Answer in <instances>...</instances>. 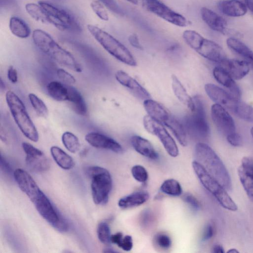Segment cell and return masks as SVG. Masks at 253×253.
Segmentation results:
<instances>
[{"mask_svg": "<svg viewBox=\"0 0 253 253\" xmlns=\"http://www.w3.org/2000/svg\"><path fill=\"white\" fill-rule=\"evenodd\" d=\"M5 99L11 115L20 130L26 138L37 142L39 138L38 131L21 99L11 90L6 92Z\"/></svg>", "mask_w": 253, "mask_h": 253, "instance_id": "cell-3", "label": "cell"}, {"mask_svg": "<svg viewBox=\"0 0 253 253\" xmlns=\"http://www.w3.org/2000/svg\"><path fill=\"white\" fill-rule=\"evenodd\" d=\"M160 190L163 193L172 196H179L182 193L179 182L171 178L165 180L161 185Z\"/></svg>", "mask_w": 253, "mask_h": 253, "instance_id": "cell-35", "label": "cell"}, {"mask_svg": "<svg viewBox=\"0 0 253 253\" xmlns=\"http://www.w3.org/2000/svg\"><path fill=\"white\" fill-rule=\"evenodd\" d=\"M195 161L200 163L227 191L232 189V181L225 165L214 150L204 142L194 149Z\"/></svg>", "mask_w": 253, "mask_h": 253, "instance_id": "cell-2", "label": "cell"}, {"mask_svg": "<svg viewBox=\"0 0 253 253\" xmlns=\"http://www.w3.org/2000/svg\"><path fill=\"white\" fill-rule=\"evenodd\" d=\"M250 132H251L252 136L253 137V126L251 128Z\"/></svg>", "mask_w": 253, "mask_h": 253, "instance_id": "cell-58", "label": "cell"}, {"mask_svg": "<svg viewBox=\"0 0 253 253\" xmlns=\"http://www.w3.org/2000/svg\"><path fill=\"white\" fill-rule=\"evenodd\" d=\"M215 232V228L213 223H209L205 226L203 235L202 240L204 241L211 239L213 236Z\"/></svg>", "mask_w": 253, "mask_h": 253, "instance_id": "cell-48", "label": "cell"}, {"mask_svg": "<svg viewBox=\"0 0 253 253\" xmlns=\"http://www.w3.org/2000/svg\"><path fill=\"white\" fill-rule=\"evenodd\" d=\"M110 10L120 15H123L124 12L115 0H98Z\"/></svg>", "mask_w": 253, "mask_h": 253, "instance_id": "cell-45", "label": "cell"}, {"mask_svg": "<svg viewBox=\"0 0 253 253\" xmlns=\"http://www.w3.org/2000/svg\"><path fill=\"white\" fill-rule=\"evenodd\" d=\"M38 3L42 8L45 23L63 31L78 33L82 27L75 16L66 9L48 1L40 0Z\"/></svg>", "mask_w": 253, "mask_h": 253, "instance_id": "cell-6", "label": "cell"}, {"mask_svg": "<svg viewBox=\"0 0 253 253\" xmlns=\"http://www.w3.org/2000/svg\"><path fill=\"white\" fill-rule=\"evenodd\" d=\"M212 252L214 253H224L225 252L221 245L216 244L213 246Z\"/></svg>", "mask_w": 253, "mask_h": 253, "instance_id": "cell-54", "label": "cell"}, {"mask_svg": "<svg viewBox=\"0 0 253 253\" xmlns=\"http://www.w3.org/2000/svg\"><path fill=\"white\" fill-rule=\"evenodd\" d=\"M91 178V191L93 201L96 205H104L108 201L112 187V179L109 171L99 166H91L86 169Z\"/></svg>", "mask_w": 253, "mask_h": 253, "instance_id": "cell-8", "label": "cell"}, {"mask_svg": "<svg viewBox=\"0 0 253 253\" xmlns=\"http://www.w3.org/2000/svg\"></svg>", "mask_w": 253, "mask_h": 253, "instance_id": "cell-59", "label": "cell"}, {"mask_svg": "<svg viewBox=\"0 0 253 253\" xmlns=\"http://www.w3.org/2000/svg\"><path fill=\"white\" fill-rule=\"evenodd\" d=\"M231 112L242 120L253 123V107L251 105L239 100Z\"/></svg>", "mask_w": 253, "mask_h": 253, "instance_id": "cell-33", "label": "cell"}, {"mask_svg": "<svg viewBox=\"0 0 253 253\" xmlns=\"http://www.w3.org/2000/svg\"><path fill=\"white\" fill-rule=\"evenodd\" d=\"M142 6L148 11L174 25L184 27L190 22L182 15L173 10L160 0H142Z\"/></svg>", "mask_w": 253, "mask_h": 253, "instance_id": "cell-12", "label": "cell"}, {"mask_svg": "<svg viewBox=\"0 0 253 253\" xmlns=\"http://www.w3.org/2000/svg\"><path fill=\"white\" fill-rule=\"evenodd\" d=\"M131 143L134 149L140 155L152 160L158 158V153L148 140L138 135H134L131 138Z\"/></svg>", "mask_w": 253, "mask_h": 253, "instance_id": "cell-24", "label": "cell"}, {"mask_svg": "<svg viewBox=\"0 0 253 253\" xmlns=\"http://www.w3.org/2000/svg\"><path fill=\"white\" fill-rule=\"evenodd\" d=\"M126 0L133 4H137L138 3V0Z\"/></svg>", "mask_w": 253, "mask_h": 253, "instance_id": "cell-57", "label": "cell"}, {"mask_svg": "<svg viewBox=\"0 0 253 253\" xmlns=\"http://www.w3.org/2000/svg\"><path fill=\"white\" fill-rule=\"evenodd\" d=\"M1 7H12L15 5V0H0Z\"/></svg>", "mask_w": 253, "mask_h": 253, "instance_id": "cell-53", "label": "cell"}, {"mask_svg": "<svg viewBox=\"0 0 253 253\" xmlns=\"http://www.w3.org/2000/svg\"><path fill=\"white\" fill-rule=\"evenodd\" d=\"M211 116L218 130L226 136L236 131L233 119L222 105L215 103L211 107Z\"/></svg>", "mask_w": 253, "mask_h": 253, "instance_id": "cell-14", "label": "cell"}, {"mask_svg": "<svg viewBox=\"0 0 253 253\" xmlns=\"http://www.w3.org/2000/svg\"><path fill=\"white\" fill-rule=\"evenodd\" d=\"M194 171L203 186L211 193L224 208L236 211L238 207L227 190L198 162H192Z\"/></svg>", "mask_w": 253, "mask_h": 253, "instance_id": "cell-7", "label": "cell"}, {"mask_svg": "<svg viewBox=\"0 0 253 253\" xmlns=\"http://www.w3.org/2000/svg\"><path fill=\"white\" fill-rule=\"evenodd\" d=\"M9 28L14 36L21 39L27 38L31 34L28 24L23 19L16 16L10 18Z\"/></svg>", "mask_w": 253, "mask_h": 253, "instance_id": "cell-29", "label": "cell"}, {"mask_svg": "<svg viewBox=\"0 0 253 253\" xmlns=\"http://www.w3.org/2000/svg\"><path fill=\"white\" fill-rule=\"evenodd\" d=\"M213 75L216 81L224 86L236 98L240 100L241 91L234 79L220 66L213 70Z\"/></svg>", "mask_w": 253, "mask_h": 253, "instance_id": "cell-20", "label": "cell"}, {"mask_svg": "<svg viewBox=\"0 0 253 253\" xmlns=\"http://www.w3.org/2000/svg\"><path fill=\"white\" fill-rule=\"evenodd\" d=\"M50 153L55 162L62 169L69 170L75 166L73 158L59 147L52 146Z\"/></svg>", "mask_w": 253, "mask_h": 253, "instance_id": "cell-30", "label": "cell"}, {"mask_svg": "<svg viewBox=\"0 0 253 253\" xmlns=\"http://www.w3.org/2000/svg\"><path fill=\"white\" fill-rule=\"evenodd\" d=\"M218 9L230 17H240L247 12V6L239 0H221L217 3Z\"/></svg>", "mask_w": 253, "mask_h": 253, "instance_id": "cell-23", "label": "cell"}, {"mask_svg": "<svg viewBox=\"0 0 253 253\" xmlns=\"http://www.w3.org/2000/svg\"><path fill=\"white\" fill-rule=\"evenodd\" d=\"M143 106L149 116L163 125H165L172 116L163 105L151 98L144 100Z\"/></svg>", "mask_w": 253, "mask_h": 253, "instance_id": "cell-22", "label": "cell"}, {"mask_svg": "<svg viewBox=\"0 0 253 253\" xmlns=\"http://www.w3.org/2000/svg\"><path fill=\"white\" fill-rule=\"evenodd\" d=\"M165 126L170 130L182 146H185L187 145V133L183 124L172 116Z\"/></svg>", "mask_w": 253, "mask_h": 253, "instance_id": "cell-31", "label": "cell"}, {"mask_svg": "<svg viewBox=\"0 0 253 253\" xmlns=\"http://www.w3.org/2000/svg\"><path fill=\"white\" fill-rule=\"evenodd\" d=\"M182 37L191 48L209 60L219 63L226 58L222 47L216 42L205 38L194 30H185Z\"/></svg>", "mask_w": 253, "mask_h": 253, "instance_id": "cell-5", "label": "cell"}, {"mask_svg": "<svg viewBox=\"0 0 253 253\" xmlns=\"http://www.w3.org/2000/svg\"><path fill=\"white\" fill-rule=\"evenodd\" d=\"M22 146L26 154V163L29 169L37 172H43L49 169V160L41 150L27 142H23Z\"/></svg>", "mask_w": 253, "mask_h": 253, "instance_id": "cell-13", "label": "cell"}, {"mask_svg": "<svg viewBox=\"0 0 253 253\" xmlns=\"http://www.w3.org/2000/svg\"><path fill=\"white\" fill-rule=\"evenodd\" d=\"M117 81L130 91L137 98L145 100L150 98V95L137 81L126 72L119 70L115 74Z\"/></svg>", "mask_w": 253, "mask_h": 253, "instance_id": "cell-18", "label": "cell"}, {"mask_svg": "<svg viewBox=\"0 0 253 253\" xmlns=\"http://www.w3.org/2000/svg\"><path fill=\"white\" fill-rule=\"evenodd\" d=\"M156 245L163 249H168L171 245V240L170 237L165 233H158L154 237Z\"/></svg>", "mask_w": 253, "mask_h": 253, "instance_id": "cell-43", "label": "cell"}, {"mask_svg": "<svg viewBox=\"0 0 253 253\" xmlns=\"http://www.w3.org/2000/svg\"><path fill=\"white\" fill-rule=\"evenodd\" d=\"M219 66L236 80L243 79L250 71V64L246 60L226 58L219 63Z\"/></svg>", "mask_w": 253, "mask_h": 253, "instance_id": "cell-19", "label": "cell"}, {"mask_svg": "<svg viewBox=\"0 0 253 253\" xmlns=\"http://www.w3.org/2000/svg\"><path fill=\"white\" fill-rule=\"evenodd\" d=\"M131 172L133 178L139 182H145L148 179V172L145 168L141 165L134 166L131 168Z\"/></svg>", "mask_w": 253, "mask_h": 253, "instance_id": "cell-42", "label": "cell"}, {"mask_svg": "<svg viewBox=\"0 0 253 253\" xmlns=\"http://www.w3.org/2000/svg\"><path fill=\"white\" fill-rule=\"evenodd\" d=\"M143 124L144 128L148 132L159 138L169 155L172 157H176L178 155L179 150L176 142L164 125L148 115L143 117Z\"/></svg>", "mask_w": 253, "mask_h": 253, "instance_id": "cell-11", "label": "cell"}, {"mask_svg": "<svg viewBox=\"0 0 253 253\" xmlns=\"http://www.w3.org/2000/svg\"><path fill=\"white\" fill-rule=\"evenodd\" d=\"M183 201L187 203L192 209L198 211L200 209V204L199 201L192 194H184L182 197Z\"/></svg>", "mask_w": 253, "mask_h": 253, "instance_id": "cell-46", "label": "cell"}, {"mask_svg": "<svg viewBox=\"0 0 253 253\" xmlns=\"http://www.w3.org/2000/svg\"><path fill=\"white\" fill-rule=\"evenodd\" d=\"M242 167L253 176V158L244 157L242 160Z\"/></svg>", "mask_w": 253, "mask_h": 253, "instance_id": "cell-49", "label": "cell"}, {"mask_svg": "<svg viewBox=\"0 0 253 253\" xmlns=\"http://www.w3.org/2000/svg\"><path fill=\"white\" fill-rule=\"evenodd\" d=\"M62 141L65 147L71 153H75L80 148L78 138L70 131H66L63 133Z\"/></svg>", "mask_w": 253, "mask_h": 253, "instance_id": "cell-36", "label": "cell"}, {"mask_svg": "<svg viewBox=\"0 0 253 253\" xmlns=\"http://www.w3.org/2000/svg\"><path fill=\"white\" fill-rule=\"evenodd\" d=\"M152 219L151 212L148 210H146L141 215V225L144 227H147L152 223Z\"/></svg>", "mask_w": 253, "mask_h": 253, "instance_id": "cell-50", "label": "cell"}, {"mask_svg": "<svg viewBox=\"0 0 253 253\" xmlns=\"http://www.w3.org/2000/svg\"><path fill=\"white\" fill-rule=\"evenodd\" d=\"M114 243L126 252L130 251L133 247L132 238L129 235L123 236V234H122L118 236L115 239Z\"/></svg>", "mask_w": 253, "mask_h": 253, "instance_id": "cell-41", "label": "cell"}, {"mask_svg": "<svg viewBox=\"0 0 253 253\" xmlns=\"http://www.w3.org/2000/svg\"><path fill=\"white\" fill-rule=\"evenodd\" d=\"M227 253H239V251L236 249H230L227 251Z\"/></svg>", "mask_w": 253, "mask_h": 253, "instance_id": "cell-56", "label": "cell"}, {"mask_svg": "<svg viewBox=\"0 0 253 253\" xmlns=\"http://www.w3.org/2000/svg\"><path fill=\"white\" fill-rule=\"evenodd\" d=\"M226 139L229 143L235 147L240 146L243 143L241 135L236 131L226 136Z\"/></svg>", "mask_w": 253, "mask_h": 253, "instance_id": "cell-47", "label": "cell"}, {"mask_svg": "<svg viewBox=\"0 0 253 253\" xmlns=\"http://www.w3.org/2000/svg\"><path fill=\"white\" fill-rule=\"evenodd\" d=\"M238 173L241 184L251 201L253 202V176L242 166L238 169Z\"/></svg>", "mask_w": 253, "mask_h": 253, "instance_id": "cell-34", "label": "cell"}, {"mask_svg": "<svg viewBox=\"0 0 253 253\" xmlns=\"http://www.w3.org/2000/svg\"><path fill=\"white\" fill-rule=\"evenodd\" d=\"M90 6L97 16L101 20L107 21L109 20V15L104 5L98 0H94L90 3Z\"/></svg>", "mask_w": 253, "mask_h": 253, "instance_id": "cell-40", "label": "cell"}, {"mask_svg": "<svg viewBox=\"0 0 253 253\" xmlns=\"http://www.w3.org/2000/svg\"><path fill=\"white\" fill-rule=\"evenodd\" d=\"M67 85V84H66ZM68 101L72 109L77 114L85 116L87 112L86 103L81 93L71 85H67Z\"/></svg>", "mask_w": 253, "mask_h": 253, "instance_id": "cell-25", "label": "cell"}, {"mask_svg": "<svg viewBox=\"0 0 253 253\" xmlns=\"http://www.w3.org/2000/svg\"><path fill=\"white\" fill-rule=\"evenodd\" d=\"M57 76L59 80L67 85L73 84L76 81L72 75L61 68H59L57 70Z\"/></svg>", "mask_w": 253, "mask_h": 253, "instance_id": "cell-44", "label": "cell"}, {"mask_svg": "<svg viewBox=\"0 0 253 253\" xmlns=\"http://www.w3.org/2000/svg\"><path fill=\"white\" fill-rule=\"evenodd\" d=\"M98 239L103 244L108 245L111 243V233L108 224L104 221L100 222L97 228Z\"/></svg>", "mask_w": 253, "mask_h": 253, "instance_id": "cell-39", "label": "cell"}, {"mask_svg": "<svg viewBox=\"0 0 253 253\" xmlns=\"http://www.w3.org/2000/svg\"><path fill=\"white\" fill-rule=\"evenodd\" d=\"M28 97L30 102L36 112L37 114L43 118H45L48 115V109L44 102L34 93L29 94Z\"/></svg>", "mask_w": 253, "mask_h": 253, "instance_id": "cell-37", "label": "cell"}, {"mask_svg": "<svg viewBox=\"0 0 253 253\" xmlns=\"http://www.w3.org/2000/svg\"><path fill=\"white\" fill-rule=\"evenodd\" d=\"M27 13L34 20L45 23L44 13L42 8L38 3H27L25 5Z\"/></svg>", "mask_w": 253, "mask_h": 253, "instance_id": "cell-38", "label": "cell"}, {"mask_svg": "<svg viewBox=\"0 0 253 253\" xmlns=\"http://www.w3.org/2000/svg\"><path fill=\"white\" fill-rule=\"evenodd\" d=\"M33 203L41 216L55 229L60 232L68 230L67 222L42 191Z\"/></svg>", "mask_w": 253, "mask_h": 253, "instance_id": "cell-10", "label": "cell"}, {"mask_svg": "<svg viewBox=\"0 0 253 253\" xmlns=\"http://www.w3.org/2000/svg\"><path fill=\"white\" fill-rule=\"evenodd\" d=\"M32 36L35 45L42 53L73 71H82L81 65L74 56L60 45L48 33L37 29L33 31Z\"/></svg>", "mask_w": 253, "mask_h": 253, "instance_id": "cell-1", "label": "cell"}, {"mask_svg": "<svg viewBox=\"0 0 253 253\" xmlns=\"http://www.w3.org/2000/svg\"><path fill=\"white\" fill-rule=\"evenodd\" d=\"M201 15L204 22L212 30L225 34L227 23L221 16L207 7L201 9Z\"/></svg>", "mask_w": 253, "mask_h": 253, "instance_id": "cell-21", "label": "cell"}, {"mask_svg": "<svg viewBox=\"0 0 253 253\" xmlns=\"http://www.w3.org/2000/svg\"><path fill=\"white\" fill-rule=\"evenodd\" d=\"M13 175L19 188L33 203L42 191L36 181L27 171L22 169H16Z\"/></svg>", "mask_w": 253, "mask_h": 253, "instance_id": "cell-15", "label": "cell"}, {"mask_svg": "<svg viewBox=\"0 0 253 253\" xmlns=\"http://www.w3.org/2000/svg\"><path fill=\"white\" fill-rule=\"evenodd\" d=\"M171 86L174 95L179 101L191 111H193L195 109L194 99L188 94L183 84L174 75L171 76Z\"/></svg>", "mask_w": 253, "mask_h": 253, "instance_id": "cell-26", "label": "cell"}, {"mask_svg": "<svg viewBox=\"0 0 253 253\" xmlns=\"http://www.w3.org/2000/svg\"><path fill=\"white\" fill-rule=\"evenodd\" d=\"M247 7L253 13V1L250 0H244Z\"/></svg>", "mask_w": 253, "mask_h": 253, "instance_id": "cell-55", "label": "cell"}, {"mask_svg": "<svg viewBox=\"0 0 253 253\" xmlns=\"http://www.w3.org/2000/svg\"><path fill=\"white\" fill-rule=\"evenodd\" d=\"M226 44L233 51L244 58L253 68V51L245 43L235 38L227 39Z\"/></svg>", "mask_w": 253, "mask_h": 253, "instance_id": "cell-27", "label": "cell"}, {"mask_svg": "<svg viewBox=\"0 0 253 253\" xmlns=\"http://www.w3.org/2000/svg\"><path fill=\"white\" fill-rule=\"evenodd\" d=\"M7 78L12 83H16L18 80L17 72L12 66H10L7 70Z\"/></svg>", "mask_w": 253, "mask_h": 253, "instance_id": "cell-52", "label": "cell"}, {"mask_svg": "<svg viewBox=\"0 0 253 253\" xmlns=\"http://www.w3.org/2000/svg\"><path fill=\"white\" fill-rule=\"evenodd\" d=\"M46 89L49 95L55 100L67 101L68 88L66 84L58 81H51L47 84Z\"/></svg>", "mask_w": 253, "mask_h": 253, "instance_id": "cell-32", "label": "cell"}, {"mask_svg": "<svg viewBox=\"0 0 253 253\" xmlns=\"http://www.w3.org/2000/svg\"><path fill=\"white\" fill-rule=\"evenodd\" d=\"M128 40L132 46L140 50H142L143 49L142 46L140 43L139 38L136 34H132L130 35L128 37Z\"/></svg>", "mask_w": 253, "mask_h": 253, "instance_id": "cell-51", "label": "cell"}, {"mask_svg": "<svg viewBox=\"0 0 253 253\" xmlns=\"http://www.w3.org/2000/svg\"><path fill=\"white\" fill-rule=\"evenodd\" d=\"M149 198V194L145 191H137L121 198L118 206L122 209H128L145 203Z\"/></svg>", "mask_w": 253, "mask_h": 253, "instance_id": "cell-28", "label": "cell"}, {"mask_svg": "<svg viewBox=\"0 0 253 253\" xmlns=\"http://www.w3.org/2000/svg\"><path fill=\"white\" fill-rule=\"evenodd\" d=\"M205 90L211 100L216 104L226 107L230 111L232 110L239 99L234 97L227 90L211 83L205 85Z\"/></svg>", "mask_w": 253, "mask_h": 253, "instance_id": "cell-16", "label": "cell"}, {"mask_svg": "<svg viewBox=\"0 0 253 253\" xmlns=\"http://www.w3.org/2000/svg\"><path fill=\"white\" fill-rule=\"evenodd\" d=\"M193 99L195 109L186 116L183 125L191 136L198 139H206L209 136L210 129L204 104L199 96H195Z\"/></svg>", "mask_w": 253, "mask_h": 253, "instance_id": "cell-9", "label": "cell"}, {"mask_svg": "<svg viewBox=\"0 0 253 253\" xmlns=\"http://www.w3.org/2000/svg\"><path fill=\"white\" fill-rule=\"evenodd\" d=\"M87 29L94 39L112 56L127 65L136 66V60L130 51L113 36L94 25L88 24Z\"/></svg>", "mask_w": 253, "mask_h": 253, "instance_id": "cell-4", "label": "cell"}, {"mask_svg": "<svg viewBox=\"0 0 253 253\" xmlns=\"http://www.w3.org/2000/svg\"><path fill=\"white\" fill-rule=\"evenodd\" d=\"M85 140L91 146L99 149L110 150L117 154L123 152L122 146L113 138L97 132L88 133Z\"/></svg>", "mask_w": 253, "mask_h": 253, "instance_id": "cell-17", "label": "cell"}]
</instances>
